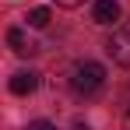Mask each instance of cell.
I'll use <instances>...</instances> for the list:
<instances>
[{
    "label": "cell",
    "mask_w": 130,
    "mask_h": 130,
    "mask_svg": "<svg viewBox=\"0 0 130 130\" xmlns=\"http://www.w3.org/2000/svg\"><path fill=\"white\" fill-rule=\"evenodd\" d=\"M70 88L81 99H95L106 88V67L95 63V60H81V63L70 70Z\"/></svg>",
    "instance_id": "obj_1"
},
{
    "label": "cell",
    "mask_w": 130,
    "mask_h": 130,
    "mask_svg": "<svg viewBox=\"0 0 130 130\" xmlns=\"http://www.w3.org/2000/svg\"><path fill=\"white\" fill-rule=\"evenodd\" d=\"M106 53L112 56V63H120V67H130V21L127 25H120L112 35H109V42H106Z\"/></svg>",
    "instance_id": "obj_2"
},
{
    "label": "cell",
    "mask_w": 130,
    "mask_h": 130,
    "mask_svg": "<svg viewBox=\"0 0 130 130\" xmlns=\"http://www.w3.org/2000/svg\"><path fill=\"white\" fill-rule=\"evenodd\" d=\"M91 21H95V25H112V21H120V0H95V7H91Z\"/></svg>",
    "instance_id": "obj_3"
},
{
    "label": "cell",
    "mask_w": 130,
    "mask_h": 130,
    "mask_svg": "<svg viewBox=\"0 0 130 130\" xmlns=\"http://www.w3.org/2000/svg\"><path fill=\"white\" fill-rule=\"evenodd\" d=\"M7 46H11L18 56H32V53H35V42L28 39V32L18 28V25H14V28H7Z\"/></svg>",
    "instance_id": "obj_4"
},
{
    "label": "cell",
    "mask_w": 130,
    "mask_h": 130,
    "mask_svg": "<svg viewBox=\"0 0 130 130\" xmlns=\"http://www.w3.org/2000/svg\"><path fill=\"white\" fill-rule=\"evenodd\" d=\"M39 88V74L35 70H18L14 77H11V91L14 95H32Z\"/></svg>",
    "instance_id": "obj_5"
},
{
    "label": "cell",
    "mask_w": 130,
    "mask_h": 130,
    "mask_svg": "<svg viewBox=\"0 0 130 130\" xmlns=\"http://www.w3.org/2000/svg\"><path fill=\"white\" fill-rule=\"evenodd\" d=\"M25 21L32 25V28H46V25L53 21V14H49V7H35V11H28Z\"/></svg>",
    "instance_id": "obj_6"
},
{
    "label": "cell",
    "mask_w": 130,
    "mask_h": 130,
    "mask_svg": "<svg viewBox=\"0 0 130 130\" xmlns=\"http://www.w3.org/2000/svg\"><path fill=\"white\" fill-rule=\"evenodd\" d=\"M28 130H56L49 120H35V123H28Z\"/></svg>",
    "instance_id": "obj_7"
},
{
    "label": "cell",
    "mask_w": 130,
    "mask_h": 130,
    "mask_svg": "<svg viewBox=\"0 0 130 130\" xmlns=\"http://www.w3.org/2000/svg\"><path fill=\"white\" fill-rule=\"evenodd\" d=\"M53 4H56V7H81L85 0H53Z\"/></svg>",
    "instance_id": "obj_8"
}]
</instances>
